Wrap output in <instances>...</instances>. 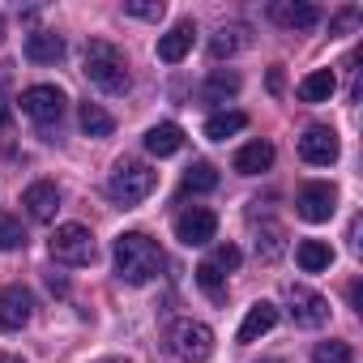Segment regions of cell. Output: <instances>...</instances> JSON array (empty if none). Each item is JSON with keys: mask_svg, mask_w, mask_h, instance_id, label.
<instances>
[{"mask_svg": "<svg viewBox=\"0 0 363 363\" xmlns=\"http://www.w3.org/2000/svg\"><path fill=\"white\" fill-rule=\"evenodd\" d=\"M167 342H171V350L179 359H189V363H206L214 354V333L201 320H175L171 333H167Z\"/></svg>", "mask_w": 363, "mask_h": 363, "instance_id": "cell-4", "label": "cell"}, {"mask_svg": "<svg viewBox=\"0 0 363 363\" xmlns=\"http://www.w3.org/2000/svg\"><path fill=\"white\" fill-rule=\"evenodd\" d=\"M337 154H342V145H337V133H333L329 124L303 128V137H299V158H303V162L329 167V162H337Z\"/></svg>", "mask_w": 363, "mask_h": 363, "instance_id": "cell-9", "label": "cell"}, {"mask_svg": "<svg viewBox=\"0 0 363 363\" xmlns=\"http://www.w3.org/2000/svg\"><path fill=\"white\" fill-rule=\"evenodd\" d=\"M312 363H354V350L346 342H320L312 350Z\"/></svg>", "mask_w": 363, "mask_h": 363, "instance_id": "cell-28", "label": "cell"}, {"mask_svg": "<svg viewBox=\"0 0 363 363\" xmlns=\"http://www.w3.org/2000/svg\"><path fill=\"white\" fill-rule=\"evenodd\" d=\"M274 325H278V308L261 299V303H252V308H248V316H244V325H240V333H235V337L248 346V342H257L261 333H269Z\"/></svg>", "mask_w": 363, "mask_h": 363, "instance_id": "cell-15", "label": "cell"}, {"mask_svg": "<svg viewBox=\"0 0 363 363\" xmlns=\"http://www.w3.org/2000/svg\"><path fill=\"white\" fill-rule=\"evenodd\" d=\"M60 56H65V39H60V35L35 30V35L26 39V60H30V65H56Z\"/></svg>", "mask_w": 363, "mask_h": 363, "instance_id": "cell-17", "label": "cell"}, {"mask_svg": "<svg viewBox=\"0 0 363 363\" xmlns=\"http://www.w3.org/2000/svg\"><path fill=\"white\" fill-rule=\"evenodd\" d=\"M124 13L141 18V22H158L167 13V5H162V0H124Z\"/></svg>", "mask_w": 363, "mask_h": 363, "instance_id": "cell-29", "label": "cell"}, {"mask_svg": "<svg viewBox=\"0 0 363 363\" xmlns=\"http://www.w3.org/2000/svg\"><path fill=\"white\" fill-rule=\"evenodd\" d=\"M244 128H248V116L244 111H218V116L206 120V137L210 141H227V137H235Z\"/></svg>", "mask_w": 363, "mask_h": 363, "instance_id": "cell-21", "label": "cell"}, {"mask_svg": "<svg viewBox=\"0 0 363 363\" xmlns=\"http://www.w3.org/2000/svg\"><path fill=\"white\" fill-rule=\"evenodd\" d=\"M52 257H56L60 265H90V261L99 257V248H94V235H90L82 223H65V227H56V235H52Z\"/></svg>", "mask_w": 363, "mask_h": 363, "instance_id": "cell-5", "label": "cell"}, {"mask_svg": "<svg viewBox=\"0 0 363 363\" xmlns=\"http://www.w3.org/2000/svg\"><path fill=\"white\" fill-rule=\"evenodd\" d=\"M30 312H35V295L26 291V286H5L0 291V329H22L26 320H30Z\"/></svg>", "mask_w": 363, "mask_h": 363, "instance_id": "cell-11", "label": "cell"}, {"mask_svg": "<svg viewBox=\"0 0 363 363\" xmlns=\"http://www.w3.org/2000/svg\"><path fill=\"white\" fill-rule=\"evenodd\" d=\"M0 124H9V103L0 99Z\"/></svg>", "mask_w": 363, "mask_h": 363, "instance_id": "cell-33", "label": "cell"}, {"mask_svg": "<svg viewBox=\"0 0 363 363\" xmlns=\"http://www.w3.org/2000/svg\"><path fill=\"white\" fill-rule=\"evenodd\" d=\"M77 120H82V133H86V137H111V128H116V120H111L99 103H82Z\"/></svg>", "mask_w": 363, "mask_h": 363, "instance_id": "cell-23", "label": "cell"}, {"mask_svg": "<svg viewBox=\"0 0 363 363\" xmlns=\"http://www.w3.org/2000/svg\"><path fill=\"white\" fill-rule=\"evenodd\" d=\"M22 244H26L22 223H18L13 214H0V252H13V248H22Z\"/></svg>", "mask_w": 363, "mask_h": 363, "instance_id": "cell-27", "label": "cell"}, {"mask_svg": "<svg viewBox=\"0 0 363 363\" xmlns=\"http://www.w3.org/2000/svg\"><path fill=\"white\" fill-rule=\"evenodd\" d=\"M244 35H248L244 26H223V30L210 39V56H214V60H227V56H235V52L248 43Z\"/></svg>", "mask_w": 363, "mask_h": 363, "instance_id": "cell-24", "label": "cell"}, {"mask_svg": "<svg viewBox=\"0 0 363 363\" xmlns=\"http://www.w3.org/2000/svg\"><path fill=\"white\" fill-rule=\"evenodd\" d=\"M103 363H120V359H103Z\"/></svg>", "mask_w": 363, "mask_h": 363, "instance_id": "cell-37", "label": "cell"}, {"mask_svg": "<svg viewBox=\"0 0 363 363\" xmlns=\"http://www.w3.org/2000/svg\"><path fill=\"white\" fill-rule=\"evenodd\" d=\"M162 265H167V257L145 231H124L116 240V274H120V282L145 286V282H154L162 274Z\"/></svg>", "mask_w": 363, "mask_h": 363, "instance_id": "cell-1", "label": "cell"}, {"mask_svg": "<svg viewBox=\"0 0 363 363\" xmlns=\"http://www.w3.org/2000/svg\"><path fill=\"white\" fill-rule=\"evenodd\" d=\"M82 73H86V82L99 86L103 94H128V86H133L124 52H120L116 43H107V39H90V43H86Z\"/></svg>", "mask_w": 363, "mask_h": 363, "instance_id": "cell-2", "label": "cell"}, {"mask_svg": "<svg viewBox=\"0 0 363 363\" xmlns=\"http://www.w3.org/2000/svg\"><path fill=\"white\" fill-rule=\"evenodd\" d=\"M286 303H291L295 325H303V329H316V325L329 320L325 295H316V291H308V286H286Z\"/></svg>", "mask_w": 363, "mask_h": 363, "instance_id": "cell-10", "label": "cell"}, {"mask_svg": "<svg viewBox=\"0 0 363 363\" xmlns=\"http://www.w3.org/2000/svg\"><path fill=\"white\" fill-rule=\"evenodd\" d=\"M145 150H150L154 158L179 154V150H184V128H179V124H154V128L145 133Z\"/></svg>", "mask_w": 363, "mask_h": 363, "instance_id": "cell-16", "label": "cell"}, {"mask_svg": "<svg viewBox=\"0 0 363 363\" xmlns=\"http://www.w3.org/2000/svg\"><path fill=\"white\" fill-rule=\"evenodd\" d=\"M218 189V171L210 162H193L184 171V193H214Z\"/></svg>", "mask_w": 363, "mask_h": 363, "instance_id": "cell-25", "label": "cell"}, {"mask_svg": "<svg viewBox=\"0 0 363 363\" xmlns=\"http://www.w3.org/2000/svg\"><path fill=\"white\" fill-rule=\"evenodd\" d=\"M193 39H197V26H193V22L171 26V30L158 39V60H162V65H179V60L193 52Z\"/></svg>", "mask_w": 363, "mask_h": 363, "instance_id": "cell-14", "label": "cell"}, {"mask_svg": "<svg viewBox=\"0 0 363 363\" xmlns=\"http://www.w3.org/2000/svg\"><path fill=\"white\" fill-rule=\"evenodd\" d=\"M65 107H69V99H65V90L60 86H30V90H22V111L35 120V124H56L60 116H65Z\"/></svg>", "mask_w": 363, "mask_h": 363, "instance_id": "cell-6", "label": "cell"}, {"mask_svg": "<svg viewBox=\"0 0 363 363\" xmlns=\"http://www.w3.org/2000/svg\"><path fill=\"white\" fill-rule=\"evenodd\" d=\"M0 363H26V359H18V354H0Z\"/></svg>", "mask_w": 363, "mask_h": 363, "instance_id": "cell-34", "label": "cell"}, {"mask_svg": "<svg viewBox=\"0 0 363 363\" xmlns=\"http://www.w3.org/2000/svg\"><path fill=\"white\" fill-rule=\"evenodd\" d=\"M269 18L282 26V30H312L320 22L316 5H303V0H274L269 5Z\"/></svg>", "mask_w": 363, "mask_h": 363, "instance_id": "cell-12", "label": "cell"}, {"mask_svg": "<svg viewBox=\"0 0 363 363\" xmlns=\"http://www.w3.org/2000/svg\"><path fill=\"white\" fill-rule=\"evenodd\" d=\"M350 303H354V308H359V312H363V291H359V282H354V286H350Z\"/></svg>", "mask_w": 363, "mask_h": 363, "instance_id": "cell-32", "label": "cell"}, {"mask_svg": "<svg viewBox=\"0 0 363 363\" xmlns=\"http://www.w3.org/2000/svg\"><path fill=\"white\" fill-rule=\"evenodd\" d=\"M354 22H359V9H342V13L333 18V35H342V30H346V26H354Z\"/></svg>", "mask_w": 363, "mask_h": 363, "instance_id": "cell-31", "label": "cell"}, {"mask_svg": "<svg viewBox=\"0 0 363 363\" xmlns=\"http://www.w3.org/2000/svg\"><path fill=\"white\" fill-rule=\"evenodd\" d=\"M240 261H244V257H240L235 244H218V248H214V265H218V269H240Z\"/></svg>", "mask_w": 363, "mask_h": 363, "instance_id": "cell-30", "label": "cell"}, {"mask_svg": "<svg viewBox=\"0 0 363 363\" xmlns=\"http://www.w3.org/2000/svg\"><path fill=\"white\" fill-rule=\"evenodd\" d=\"M154 189H158V171L145 167V162H137V158H120L116 171H111V179H107V193H111L116 206H137Z\"/></svg>", "mask_w": 363, "mask_h": 363, "instance_id": "cell-3", "label": "cell"}, {"mask_svg": "<svg viewBox=\"0 0 363 363\" xmlns=\"http://www.w3.org/2000/svg\"><path fill=\"white\" fill-rule=\"evenodd\" d=\"M197 286L218 303V299H227V282H223V269L214 265V261H201L197 265Z\"/></svg>", "mask_w": 363, "mask_h": 363, "instance_id": "cell-26", "label": "cell"}, {"mask_svg": "<svg viewBox=\"0 0 363 363\" xmlns=\"http://www.w3.org/2000/svg\"><path fill=\"white\" fill-rule=\"evenodd\" d=\"M265 363H282V359H265Z\"/></svg>", "mask_w": 363, "mask_h": 363, "instance_id": "cell-36", "label": "cell"}, {"mask_svg": "<svg viewBox=\"0 0 363 363\" xmlns=\"http://www.w3.org/2000/svg\"><path fill=\"white\" fill-rule=\"evenodd\" d=\"M0 43H5V18H0Z\"/></svg>", "mask_w": 363, "mask_h": 363, "instance_id": "cell-35", "label": "cell"}, {"mask_svg": "<svg viewBox=\"0 0 363 363\" xmlns=\"http://www.w3.org/2000/svg\"><path fill=\"white\" fill-rule=\"evenodd\" d=\"M240 94V77L235 73H214L206 86H201V103H227V99H235Z\"/></svg>", "mask_w": 363, "mask_h": 363, "instance_id": "cell-22", "label": "cell"}, {"mask_svg": "<svg viewBox=\"0 0 363 363\" xmlns=\"http://www.w3.org/2000/svg\"><path fill=\"white\" fill-rule=\"evenodd\" d=\"M333 90H337L333 69H316V73H308V77L299 82V99H303V103H325Z\"/></svg>", "mask_w": 363, "mask_h": 363, "instance_id": "cell-20", "label": "cell"}, {"mask_svg": "<svg viewBox=\"0 0 363 363\" xmlns=\"http://www.w3.org/2000/svg\"><path fill=\"white\" fill-rule=\"evenodd\" d=\"M22 206H26V214H30L35 223H52L56 210H60V189L48 184V179H39V184H30V189L22 193Z\"/></svg>", "mask_w": 363, "mask_h": 363, "instance_id": "cell-13", "label": "cell"}, {"mask_svg": "<svg viewBox=\"0 0 363 363\" xmlns=\"http://www.w3.org/2000/svg\"><path fill=\"white\" fill-rule=\"evenodd\" d=\"M295 261H299L303 274H320V269L333 265V248H329L325 240H303V244L295 248Z\"/></svg>", "mask_w": 363, "mask_h": 363, "instance_id": "cell-19", "label": "cell"}, {"mask_svg": "<svg viewBox=\"0 0 363 363\" xmlns=\"http://www.w3.org/2000/svg\"><path fill=\"white\" fill-rule=\"evenodd\" d=\"M274 167V145L269 141H248L240 154H235V171L240 175H261Z\"/></svg>", "mask_w": 363, "mask_h": 363, "instance_id": "cell-18", "label": "cell"}, {"mask_svg": "<svg viewBox=\"0 0 363 363\" xmlns=\"http://www.w3.org/2000/svg\"><path fill=\"white\" fill-rule=\"evenodd\" d=\"M214 235H218V214L206 210V206H193V210H184V214L175 218V240L189 244V248H201Z\"/></svg>", "mask_w": 363, "mask_h": 363, "instance_id": "cell-7", "label": "cell"}, {"mask_svg": "<svg viewBox=\"0 0 363 363\" xmlns=\"http://www.w3.org/2000/svg\"><path fill=\"white\" fill-rule=\"evenodd\" d=\"M295 210H299L303 223H329L333 210H337V189L320 184V179H316V184H303L299 197H295Z\"/></svg>", "mask_w": 363, "mask_h": 363, "instance_id": "cell-8", "label": "cell"}]
</instances>
